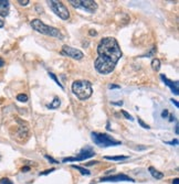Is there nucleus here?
Instances as JSON below:
<instances>
[{
    "label": "nucleus",
    "mask_w": 179,
    "mask_h": 184,
    "mask_svg": "<svg viewBox=\"0 0 179 184\" xmlns=\"http://www.w3.org/2000/svg\"><path fill=\"white\" fill-rule=\"evenodd\" d=\"M29 2H30L29 0H24V1H22V0H19V1H18V3H19L20 6H27Z\"/></svg>",
    "instance_id": "obj_23"
},
{
    "label": "nucleus",
    "mask_w": 179,
    "mask_h": 184,
    "mask_svg": "<svg viewBox=\"0 0 179 184\" xmlns=\"http://www.w3.org/2000/svg\"><path fill=\"white\" fill-rule=\"evenodd\" d=\"M167 145H178V139H175L172 141H169V142H166Z\"/></svg>",
    "instance_id": "obj_25"
},
{
    "label": "nucleus",
    "mask_w": 179,
    "mask_h": 184,
    "mask_svg": "<svg viewBox=\"0 0 179 184\" xmlns=\"http://www.w3.org/2000/svg\"><path fill=\"white\" fill-rule=\"evenodd\" d=\"M97 58L94 62L95 70L103 75L114 71L115 65L122 58V51L114 38H104L97 45Z\"/></svg>",
    "instance_id": "obj_1"
},
{
    "label": "nucleus",
    "mask_w": 179,
    "mask_h": 184,
    "mask_svg": "<svg viewBox=\"0 0 179 184\" xmlns=\"http://www.w3.org/2000/svg\"><path fill=\"white\" fill-rule=\"evenodd\" d=\"M122 114L124 115V117H125V118L129 119V120H133V117H132L131 115H129L127 112H125V110H122Z\"/></svg>",
    "instance_id": "obj_21"
},
{
    "label": "nucleus",
    "mask_w": 179,
    "mask_h": 184,
    "mask_svg": "<svg viewBox=\"0 0 179 184\" xmlns=\"http://www.w3.org/2000/svg\"><path fill=\"white\" fill-rule=\"evenodd\" d=\"M49 76H50V77H51V78H52V80H54V82H56V85H59V87H61V88H62V90H63V85H62V84H61V83H60V82H59V80H58V77H56V75H54L53 73H51V72H49Z\"/></svg>",
    "instance_id": "obj_17"
},
{
    "label": "nucleus",
    "mask_w": 179,
    "mask_h": 184,
    "mask_svg": "<svg viewBox=\"0 0 179 184\" xmlns=\"http://www.w3.org/2000/svg\"><path fill=\"white\" fill-rule=\"evenodd\" d=\"M0 184H13V183L8 177H2V179H0Z\"/></svg>",
    "instance_id": "obj_19"
},
{
    "label": "nucleus",
    "mask_w": 179,
    "mask_h": 184,
    "mask_svg": "<svg viewBox=\"0 0 179 184\" xmlns=\"http://www.w3.org/2000/svg\"><path fill=\"white\" fill-rule=\"evenodd\" d=\"M61 53H62L63 55L69 56V58H74V60H82L83 56H84L82 51H80L78 48H71V46H69V45L63 46Z\"/></svg>",
    "instance_id": "obj_8"
},
{
    "label": "nucleus",
    "mask_w": 179,
    "mask_h": 184,
    "mask_svg": "<svg viewBox=\"0 0 179 184\" xmlns=\"http://www.w3.org/2000/svg\"><path fill=\"white\" fill-rule=\"evenodd\" d=\"M175 131H176V133L178 135V125H176V129H175Z\"/></svg>",
    "instance_id": "obj_37"
},
{
    "label": "nucleus",
    "mask_w": 179,
    "mask_h": 184,
    "mask_svg": "<svg viewBox=\"0 0 179 184\" xmlns=\"http://www.w3.org/2000/svg\"><path fill=\"white\" fill-rule=\"evenodd\" d=\"M46 159H48L49 161H51V163H59L56 160H54L53 158L52 157H50V155H46Z\"/></svg>",
    "instance_id": "obj_24"
},
{
    "label": "nucleus",
    "mask_w": 179,
    "mask_h": 184,
    "mask_svg": "<svg viewBox=\"0 0 179 184\" xmlns=\"http://www.w3.org/2000/svg\"><path fill=\"white\" fill-rule=\"evenodd\" d=\"M3 25H5V22L2 21V19H0V28H3Z\"/></svg>",
    "instance_id": "obj_32"
},
{
    "label": "nucleus",
    "mask_w": 179,
    "mask_h": 184,
    "mask_svg": "<svg viewBox=\"0 0 179 184\" xmlns=\"http://www.w3.org/2000/svg\"><path fill=\"white\" fill-rule=\"evenodd\" d=\"M49 7L51 8V10L58 16L60 19L62 20H68L70 18V11L68 10V8L65 7V5L61 1H56V0H50L48 1Z\"/></svg>",
    "instance_id": "obj_5"
},
{
    "label": "nucleus",
    "mask_w": 179,
    "mask_h": 184,
    "mask_svg": "<svg viewBox=\"0 0 179 184\" xmlns=\"http://www.w3.org/2000/svg\"><path fill=\"white\" fill-rule=\"evenodd\" d=\"M160 78H162V82L172 90V92L174 93L175 95H178V82H172V80H168L164 74H160Z\"/></svg>",
    "instance_id": "obj_10"
},
{
    "label": "nucleus",
    "mask_w": 179,
    "mask_h": 184,
    "mask_svg": "<svg viewBox=\"0 0 179 184\" xmlns=\"http://www.w3.org/2000/svg\"><path fill=\"white\" fill-rule=\"evenodd\" d=\"M72 168L75 170H78V171H80V173L83 175H90V173H91L89 170L84 169V168H82V167H79V165H72Z\"/></svg>",
    "instance_id": "obj_16"
},
{
    "label": "nucleus",
    "mask_w": 179,
    "mask_h": 184,
    "mask_svg": "<svg viewBox=\"0 0 179 184\" xmlns=\"http://www.w3.org/2000/svg\"><path fill=\"white\" fill-rule=\"evenodd\" d=\"M152 67L154 71H156V72H158V71L160 70V61L158 60V58H154V60L152 61Z\"/></svg>",
    "instance_id": "obj_15"
},
{
    "label": "nucleus",
    "mask_w": 179,
    "mask_h": 184,
    "mask_svg": "<svg viewBox=\"0 0 179 184\" xmlns=\"http://www.w3.org/2000/svg\"><path fill=\"white\" fill-rule=\"evenodd\" d=\"M90 34H91V35H96V31H93V30H91V31H90Z\"/></svg>",
    "instance_id": "obj_33"
},
{
    "label": "nucleus",
    "mask_w": 179,
    "mask_h": 184,
    "mask_svg": "<svg viewBox=\"0 0 179 184\" xmlns=\"http://www.w3.org/2000/svg\"><path fill=\"white\" fill-rule=\"evenodd\" d=\"M29 170H30L29 167H24V168H22V169H21V172H28Z\"/></svg>",
    "instance_id": "obj_28"
},
{
    "label": "nucleus",
    "mask_w": 179,
    "mask_h": 184,
    "mask_svg": "<svg viewBox=\"0 0 179 184\" xmlns=\"http://www.w3.org/2000/svg\"><path fill=\"white\" fill-rule=\"evenodd\" d=\"M109 90H114V88H121V86H119V85H114V84H111V85H109Z\"/></svg>",
    "instance_id": "obj_26"
},
{
    "label": "nucleus",
    "mask_w": 179,
    "mask_h": 184,
    "mask_svg": "<svg viewBox=\"0 0 179 184\" xmlns=\"http://www.w3.org/2000/svg\"><path fill=\"white\" fill-rule=\"evenodd\" d=\"M96 154L95 151L93 150L91 147H86V148L82 149L79 153L78 157H74V158H64L62 160V162H70V161H84L89 158H92Z\"/></svg>",
    "instance_id": "obj_7"
},
{
    "label": "nucleus",
    "mask_w": 179,
    "mask_h": 184,
    "mask_svg": "<svg viewBox=\"0 0 179 184\" xmlns=\"http://www.w3.org/2000/svg\"><path fill=\"white\" fill-rule=\"evenodd\" d=\"M60 105H61L60 98H59V97H56V98L52 100V103H51L50 105H48V108L49 109H56L60 107Z\"/></svg>",
    "instance_id": "obj_13"
},
{
    "label": "nucleus",
    "mask_w": 179,
    "mask_h": 184,
    "mask_svg": "<svg viewBox=\"0 0 179 184\" xmlns=\"http://www.w3.org/2000/svg\"><path fill=\"white\" fill-rule=\"evenodd\" d=\"M172 184H179V180L178 179H175L174 181H172Z\"/></svg>",
    "instance_id": "obj_35"
},
{
    "label": "nucleus",
    "mask_w": 179,
    "mask_h": 184,
    "mask_svg": "<svg viewBox=\"0 0 179 184\" xmlns=\"http://www.w3.org/2000/svg\"><path fill=\"white\" fill-rule=\"evenodd\" d=\"M10 3L8 0H0V16L1 17H7L9 13Z\"/></svg>",
    "instance_id": "obj_11"
},
{
    "label": "nucleus",
    "mask_w": 179,
    "mask_h": 184,
    "mask_svg": "<svg viewBox=\"0 0 179 184\" xmlns=\"http://www.w3.org/2000/svg\"><path fill=\"white\" fill-rule=\"evenodd\" d=\"M167 116H168V110H167V109H165L164 112L162 113V118H166Z\"/></svg>",
    "instance_id": "obj_27"
},
{
    "label": "nucleus",
    "mask_w": 179,
    "mask_h": 184,
    "mask_svg": "<svg viewBox=\"0 0 179 184\" xmlns=\"http://www.w3.org/2000/svg\"><path fill=\"white\" fill-rule=\"evenodd\" d=\"M169 118H170V119H169L170 121H174V120H175V117L172 116V115H170V116H169Z\"/></svg>",
    "instance_id": "obj_36"
},
{
    "label": "nucleus",
    "mask_w": 179,
    "mask_h": 184,
    "mask_svg": "<svg viewBox=\"0 0 179 184\" xmlns=\"http://www.w3.org/2000/svg\"><path fill=\"white\" fill-rule=\"evenodd\" d=\"M3 65H5V61H3V60H2V58H0V68L2 67V66H3Z\"/></svg>",
    "instance_id": "obj_30"
},
{
    "label": "nucleus",
    "mask_w": 179,
    "mask_h": 184,
    "mask_svg": "<svg viewBox=\"0 0 179 184\" xmlns=\"http://www.w3.org/2000/svg\"><path fill=\"white\" fill-rule=\"evenodd\" d=\"M0 159H1V155H0Z\"/></svg>",
    "instance_id": "obj_38"
},
{
    "label": "nucleus",
    "mask_w": 179,
    "mask_h": 184,
    "mask_svg": "<svg viewBox=\"0 0 179 184\" xmlns=\"http://www.w3.org/2000/svg\"><path fill=\"white\" fill-rule=\"evenodd\" d=\"M69 2L76 9H82L90 13H94L97 10V3L93 0H70Z\"/></svg>",
    "instance_id": "obj_6"
},
{
    "label": "nucleus",
    "mask_w": 179,
    "mask_h": 184,
    "mask_svg": "<svg viewBox=\"0 0 179 184\" xmlns=\"http://www.w3.org/2000/svg\"><path fill=\"white\" fill-rule=\"evenodd\" d=\"M17 100H19L21 103H26L28 102V96L26 94H19L17 96Z\"/></svg>",
    "instance_id": "obj_18"
},
{
    "label": "nucleus",
    "mask_w": 179,
    "mask_h": 184,
    "mask_svg": "<svg viewBox=\"0 0 179 184\" xmlns=\"http://www.w3.org/2000/svg\"><path fill=\"white\" fill-rule=\"evenodd\" d=\"M53 171H56V169H50V170H46L44 172H40L39 175H46V174H49V173H52Z\"/></svg>",
    "instance_id": "obj_22"
},
{
    "label": "nucleus",
    "mask_w": 179,
    "mask_h": 184,
    "mask_svg": "<svg viewBox=\"0 0 179 184\" xmlns=\"http://www.w3.org/2000/svg\"><path fill=\"white\" fill-rule=\"evenodd\" d=\"M138 124H139L140 126L143 127V128H145V129H149V128H150V127L148 126V125H146L145 122H144V121L142 120V119H140V118H138Z\"/></svg>",
    "instance_id": "obj_20"
},
{
    "label": "nucleus",
    "mask_w": 179,
    "mask_h": 184,
    "mask_svg": "<svg viewBox=\"0 0 179 184\" xmlns=\"http://www.w3.org/2000/svg\"><path fill=\"white\" fill-rule=\"evenodd\" d=\"M72 92L80 100H85L92 95V84L89 80H75L72 84Z\"/></svg>",
    "instance_id": "obj_2"
},
{
    "label": "nucleus",
    "mask_w": 179,
    "mask_h": 184,
    "mask_svg": "<svg viewBox=\"0 0 179 184\" xmlns=\"http://www.w3.org/2000/svg\"><path fill=\"white\" fill-rule=\"evenodd\" d=\"M92 136V140L99 147H103V148H106V147H112V145H122L121 141L115 140L113 139L111 136L106 135V133H99V132H92L91 133Z\"/></svg>",
    "instance_id": "obj_4"
},
{
    "label": "nucleus",
    "mask_w": 179,
    "mask_h": 184,
    "mask_svg": "<svg viewBox=\"0 0 179 184\" xmlns=\"http://www.w3.org/2000/svg\"><path fill=\"white\" fill-rule=\"evenodd\" d=\"M99 162V161H92V162L87 163V165H92V164H96V163Z\"/></svg>",
    "instance_id": "obj_34"
},
{
    "label": "nucleus",
    "mask_w": 179,
    "mask_h": 184,
    "mask_svg": "<svg viewBox=\"0 0 179 184\" xmlns=\"http://www.w3.org/2000/svg\"><path fill=\"white\" fill-rule=\"evenodd\" d=\"M30 24H31V27L33 28L36 32L44 34V35L54 36V38H58V39H60V40H62L63 38H64L59 29H56V28H54V27H50V25H46V23H43V22L39 19H33Z\"/></svg>",
    "instance_id": "obj_3"
},
{
    "label": "nucleus",
    "mask_w": 179,
    "mask_h": 184,
    "mask_svg": "<svg viewBox=\"0 0 179 184\" xmlns=\"http://www.w3.org/2000/svg\"><path fill=\"white\" fill-rule=\"evenodd\" d=\"M148 170H149L150 174H152V177H154V179H156V180H162V177H164V174H162V172H159V171H157V170H156L155 168L149 167V168H148Z\"/></svg>",
    "instance_id": "obj_12"
},
{
    "label": "nucleus",
    "mask_w": 179,
    "mask_h": 184,
    "mask_svg": "<svg viewBox=\"0 0 179 184\" xmlns=\"http://www.w3.org/2000/svg\"><path fill=\"white\" fill-rule=\"evenodd\" d=\"M99 181L101 182H134V180L126 174H116V175H111V177H102Z\"/></svg>",
    "instance_id": "obj_9"
},
{
    "label": "nucleus",
    "mask_w": 179,
    "mask_h": 184,
    "mask_svg": "<svg viewBox=\"0 0 179 184\" xmlns=\"http://www.w3.org/2000/svg\"><path fill=\"white\" fill-rule=\"evenodd\" d=\"M170 100H172V104H174L175 106H176L177 108H178V107H179V104H178V102H177L176 99H170Z\"/></svg>",
    "instance_id": "obj_29"
},
{
    "label": "nucleus",
    "mask_w": 179,
    "mask_h": 184,
    "mask_svg": "<svg viewBox=\"0 0 179 184\" xmlns=\"http://www.w3.org/2000/svg\"><path fill=\"white\" fill-rule=\"evenodd\" d=\"M104 159L111 161H123V160H127L128 157H126V155H116V157H104Z\"/></svg>",
    "instance_id": "obj_14"
},
{
    "label": "nucleus",
    "mask_w": 179,
    "mask_h": 184,
    "mask_svg": "<svg viewBox=\"0 0 179 184\" xmlns=\"http://www.w3.org/2000/svg\"><path fill=\"white\" fill-rule=\"evenodd\" d=\"M112 105H116V106H122L123 102H119V103H112Z\"/></svg>",
    "instance_id": "obj_31"
}]
</instances>
